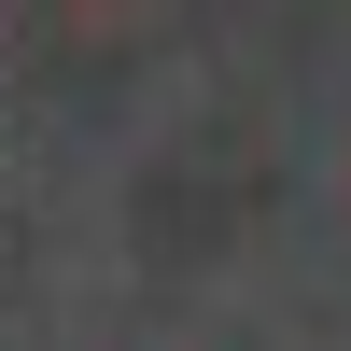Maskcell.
Returning <instances> with one entry per match:
<instances>
[{
  "label": "cell",
  "mask_w": 351,
  "mask_h": 351,
  "mask_svg": "<svg viewBox=\"0 0 351 351\" xmlns=\"http://www.w3.org/2000/svg\"><path fill=\"white\" fill-rule=\"evenodd\" d=\"M56 14H112V0H56Z\"/></svg>",
  "instance_id": "1"
}]
</instances>
